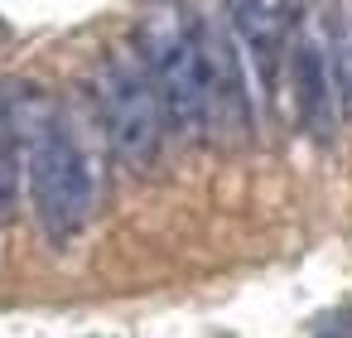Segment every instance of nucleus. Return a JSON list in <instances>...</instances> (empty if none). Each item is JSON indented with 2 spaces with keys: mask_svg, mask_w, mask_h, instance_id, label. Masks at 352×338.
Returning <instances> with one entry per match:
<instances>
[{
  "mask_svg": "<svg viewBox=\"0 0 352 338\" xmlns=\"http://www.w3.org/2000/svg\"><path fill=\"white\" fill-rule=\"evenodd\" d=\"M227 20L251 54L261 87H275L280 78V54H285V30H289V0H227Z\"/></svg>",
  "mask_w": 352,
  "mask_h": 338,
  "instance_id": "423d86ee",
  "label": "nucleus"
},
{
  "mask_svg": "<svg viewBox=\"0 0 352 338\" xmlns=\"http://www.w3.org/2000/svg\"><path fill=\"white\" fill-rule=\"evenodd\" d=\"M328 25L318 10H299L294 20V92H299V116L314 140H333V78H328Z\"/></svg>",
  "mask_w": 352,
  "mask_h": 338,
  "instance_id": "20e7f679",
  "label": "nucleus"
},
{
  "mask_svg": "<svg viewBox=\"0 0 352 338\" xmlns=\"http://www.w3.org/2000/svg\"><path fill=\"white\" fill-rule=\"evenodd\" d=\"M6 112L20 140V165L30 174V198L39 213V227L49 242H73L87 218H92V169L78 150V140L68 136L58 107L34 87V83H15L6 92Z\"/></svg>",
  "mask_w": 352,
  "mask_h": 338,
  "instance_id": "f257e3e1",
  "label": "nucleus"
},
{
  "mask_svg": "<svg viewBox=\"0 0 352 338\" xmlns=\"http://www.w3.org/2000/svg\"><path fill=\"white\" fill-rule=\"evenodd\" d=\"M97 107H102L111 150L131 169H150L164 131H160V92H155L145 63L131 54H107L97 63Z\"/></svg>",
  "mask_w": 352,
  "mask_h": 338,
  "instance_id": "7ed1b4c3",
  "label": "nucleus"
},
{
  "mask_svg": "<svg viewBox=\"0 0 352 338\" xmlns=\"http://www.w3.org/2000/svg\"><path fill=\"white\" fill-rule=\"evenodd\" d=\"M328 59H333V92L338 107L352 116V0H338L328 25Z\"/></svg>",
  "mask_w": 352,
  "mask_h": 338,
  "instance_id": "0eeeda50",
  "label": "nucleus"
},
{
  "mask_svg": "<svg viewBox=\"0 0 352 338\" xmlns=\"http://www.w3.org/2000/svg\"><path fill=\"white\" fill-rule=\"evenodd\" d=\"M203 59H208V126L222 131L227 140H246L251 107H246V87H241L236 54H232V44H227L222 30H208L203 25Z\"/></svg>",
  "mask_w": 352,
  "mask_h": 338,
  "instance_id": "39448f33",
  "label": "nucleus"
},
{
  "mask_svg": "<svg viewBox=\"0 0 352 338\" xmlns=\"http://www.w3.org/2000/svg\"><path fill=\"white\" fill-rule=\"evenodd\" d=\"M20 208V140L6 112V92H0V227H6Z\"/></svg>",
  "mask_w": 352,
  "mask_h": 338,
  "instance_id": "6e6552de",
  "label": "nucleus"
},
{
  "mask_svg": "<svg viewBox=\"0 0 352 338\" xmlns=\"http://www.w3.org/2000/svg\"><path fill=\"white\" fill-rule=\"evenodd\" d=\"M135 59L145 63L169 121L184 136L208 131V59L193 10L179 0H145L135 15Z\"/></svg>",
  "mask_w": 352,
  "mask_h": 338,
  "instance_id": "f03ea898",
  "label": "nucleus"
}]
</instances>
